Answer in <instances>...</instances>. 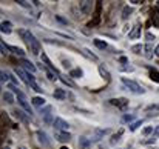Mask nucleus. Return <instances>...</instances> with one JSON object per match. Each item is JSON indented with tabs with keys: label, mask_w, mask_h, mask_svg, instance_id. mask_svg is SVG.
Instances as JSON below:
<instances>
[{
	"label": "nucleus",
	"mask_w": 159,
	"mask_h": 149,
	"mask_svg": "<svg viewBox=\"0 0 159 149\" xmlns=\"http://www.w3.org/2000/svg\"><path fill=\"white\" fill-rule=\"evenodd\" d=\"M17 34L20 36V39L25 42V45L28 46V49L31 51L34 55H39L40 54V42L36 39V36L30 29H19Z\"/></svg>",
	"instance_id": "f257e3e1"
},
{
	"label": "nucleus",
	"mask_w": 159,
	"mask_h": 149,
	"mask_svg": "<svg viewBox=\"0 0 159 149\" xmlns=\"http://www.w3.org/2000/svg\"><path fill=\"white\" fill-rule=\"evenodd\" d=\"M120 82H122V83H124V86H125L128 91H131L133 94H144V92H145V89H144L139 83H136L134 80H131V79L122 77V79H120Z\"/></svg>",
	"instance_id": "f03ea898"
},
{
	"label": "nucleus",
	"mask_w": 159,
	"mask_h": 149,
	"mask_svg": "<svg viewBox=\"0 0 159 149\" xmlns=\"http://www.w3.org/2000/svg\"><path fill=\"white\" fill-rule=\"evenodd\" d=\"M16 74H17V75L23 80V83H26V85H30L31 82H36V80H34V75L30 74L28 71L22 69V68H17V69H16Z\"/></svg>",
	"instance_id": "7ed1b4c3"
},
{
	"label": "nucleus",
	"mask_w": 159,
	"mask_h": 149,
	"mask_svg": "<svg viewBox=\"0 0 159 149\" xmlns=\"http://www.w3.org/2000/svg\"><path fill=\"white\" fill-rule=\"evenodd\" d=\"M36 137H37V142L43 146V148H50V145H51V142H50V137H48V134L45 132V131H36Z\"/></svg>",
	"instance_id": "20e7f679"
},
{
	"label": "nucleus",
	"mask_w": 159,
	"mask_h": 149,
	"mask_svg": "<svg viewBox=\"0 0 159 149\" xmlns=\"http://www.w3.org/2000/svg\"><path fill=\"white\" fill-rule=\"evenodd\" d=\"M53 126L56 131H68L70 129V125H68V121H65L63 118H60V117H56L53 120Z\"/></svg>",
	"instance_id": "39448f33"
},
{
	"label": "nucleus",
	"mask_w": 159,
	"mask_h": 149,
	"mask_svg": "<svg viewBox=\"0 0 159 149\" xmlns=\"http://www.w3.org/2000/svg\"><path fill=\"white\" fill-rule=\"evenodd\" d=\"M54 137L60 143H68L71 140V134L68 131H54Z\"/></svg>",
	"instance_id": "423d86ee"
},
{
	"label": "nucleus",
	"mask_w": 159,
	"mask_h": 149,
	"mask_svg": "<svg viewBox=\"0 0 159 149\" xmlns=\"http://www.w3.org/2000/svg\"><path fill=\"white\" fill-rule=\"evenodd\" d=\"M79 9L84 15L90 14L91 9H93V2H88V0H84V2H79Z\"/></svg>",
	"instance_id": "0eeeda50"
},
{
	"label": "nucleus",
	"mask_w": 159,
	"mask_h": 149,
	"mask_svg": "<svg viewBox=\"0 0 159 149\" xmlns=\"http://www.w3.org/2000/svg\"><path fill=\"white\" fill-rule=\"evenodd\" d=\"M12 114H14L16 118H19V120L23 121V123H30V121H31V115H28L26 112H23V111H20V109H14Z\"/></svg>",
	"instance_id": "6e6552de"
},
{
	"label": "nucleus",
	"mask_w": 159,
	"mask_h": 149,
	"mask_svg": "<svg viewBox=\"0 0 159 149\" xmlns=\"http://www.w3.org/2000/svg\"><path fill=\"white\" fill-rule=\"evenodd\" d=\"M40 60H42V62H43V63L47 65V68H48V69H51V71H53L56 75H59V71H57V68H56L53 63H51V60L48 58V55H47L45 52H42V54H40Z\"/></svg>",
	"instance_id": "1a4fd4ad"
},
{
	"label": "nucleus",
	"mask_w": 159,
	"mask_h": 149,
	"mask_svg": "<svg viewBox=\"0 0 159 149\" xmlns=\"http://www.w3.org/2000/svg\"><path fill=\"white\" fill-rule=\"evenodd\" d=\"M110 103H111L113 106H117L119 109H125V108L128 106V100H127V99H124V97L111 99V100H110Z\"/></svg>",
	"instance_id": "9d476101"
},
{
	"label": "nucleus",
	"mask_w": 159,
	"mask_h": 149,
	"mask_svg": "<svg viewBox=\"0 0 159 149\" xmlns=\"http://www.w3.org/2000/svg\"><path fill=\"white\" fill-rule=\"evenodd\" d=\"M141 23H136L133 28H131V31L128 32V39H131V40H136V39H139L141 37Z\"/></svg>",
	"instance_id": "9b49d317"
},
{
	"label": "nucleus",
	"mask_w": 159,
	"mask_h": 149,
	"mask_svg": "<svg viewBox=\"0 0 159 149\" xmlns=\"http://www.w3.org/2000/svg\"><path fill=\"white\" fill-rule=\"evenodd\" d=\"M20 62H22V65H23L25 71H28V72H31V74H33V72H36V66H34V65H33L30 60H26V58H22Z\"/></svg>",
	"instance_id": "f8f14e48"
},
{
	"label": "nucleus",
	"mask_w": 159,
	"mask_h": 149,
	"mask_svg": "<svg viewBox=\"0 0 159 149\" xmlns=\"http://www.w3.org/2000/svg\"><path fill=\"white\" fill-rule=\"evenodd\" d=\"M2 99L5 103H8V104H12L14 103V94L11 92V91H5L3 94H2Z\"/></svg>",
	"instance_id": "ddd939ff"
},
{
	"label": "nucleus",
	"mask_w": 159,
	"mask_h": 149,
	"mask_svg": "<svg viewBox=\"0 0 159 149\" xmlns=\"http://www.w3.org/2000/svg\"><path fill=\"white\" fill-rule=\"evenodd\" d=\"M70 77H71V79H82V77H84V71H82L80 68L70 69Z\"/></svg>",
	"instance_id": "4468645a"
},
{
	"label": "nucleus",
	"mask_w": 159,
	"mask_h": 149,
	"mask_svg": "<svg viewBox=\"0 0 159 149\" xmlns=\"http://www.w3.org/2000/svg\"><path fill=\"white\" fill-rule=\"evenodd\" d=\"M66 91L65 89H56L53 92V97L54 99H57V100H66Z\"/></svg>",
	"instance_id": "2eb2a0df"
},
{
	"label": "nucleus",
	"mask_w": 159,
	"mask_h": 149,
	"mask_svg": "<svg viewBox=\"0 0 159 149\" xmlns=\"http://www.w3.org/2000/svg\"><path fill=\"white\" fill-rule=\"evenodd\" d=\"M45 101H47V100L43 99V97H33V100H31L33 106H34V108H40V109H42V106L45 104Z\"/></svg>",
	"instance_id": "dca6fc26"
},
{
	"label": "nucleus",
	"mask_w": 159,
	"mask_h": 149,
	"mask_svg": "<svg viewBox=\"0 0 159 149\" xmlns=\"http://www.w3.org/2000/svg\"><path fill=\"white\" fill-rule=\"evenodd\" d=\"M108 132H110V129H94V140L104 138Z\"/></svg>",
	"instance_id": "f3484780"
},
{
	"label": "nucleus",
	"mask_w": 159,
	"mask_h": 149,
	"mask_svg": "<svg viewBox=\"0 0 159 149\" xmlns=\"http://www.w3.org/2000/svg\"><path fill=\"white\" fill-rule=\"evenodd\" d=\"M59 80H60L63 85H66L68 88H76L74 82H71V80H70V77H66V75H59Z\"/></svg>",
	"instance_id": "a211bd4d"
},
{
	"label": "nucleus",
	"mask_w": 159,
	"mask_h": 149,
	"mask_svg": "<svg viewBox=\"0 0 159 149\" xmlns=\"http://www.w3.org/2000/svg\"><path fill=\"white\" fill-rule=\"evenodd\" d=\"M12 28V25H11V22H2V32L3 34H11V29Z\"/></svg>",
	"instance_id": "6ab92c4d"
},
{
	"label": "nucleus",
	"mask_w": 159,
	"mask_h": 149,
	"mask_svg": "<svg viewBox=\"0 0 159 149\" xmlns=\"http://www.w3.org/2000/svg\"><path fill=\"white\" fill-rule=\"evenodd\" d=\"M144 51H145L144 55H145L147 58H152V57H153V52H155V51H153V45H152V43H147V45L144 46Z\"/></svg>",
	"instance_id": "aec40b11"
},
{
	"label": "nucleus",
	"mask_w": 159,
	"mask_h": 149,
	"mask_svg": "<svg viewBox=\"0 0 159 149\" xmlns=\"http://www.w3.org/2000/svg\"><path fill=\"white\" fill-rule=\"evenodd\" d=\"M152 22H153L155 26H158L159 28V9L158 8H155L153 12H152Z\"/></svg>",
	"instance_id": "412c9836"
},
{
	"label": "nucleus",
	"mask_w": 159,
	"mask_h": 149,
	"mask_svg": "<svg viewBox=\"0 0 159 149\" xmlns=\"http://www.w3.org/2000/svg\"><path fill=\"white\" fill-rule=\"evenodd\" d=\"M122 135H124V129H119V131H117V134H114V135L111 137V145H116V143H119Z\"/></svg>",
	"instance_id": "4be33fe9"
},
{
	"label": "nucleus",
	"mask_w": 159,
	"mask_h": 149,
	"mask_svg": "<svg viewBox=\"0 0 159 149\" xmlns=\"http://www.w3.org/2000/svg\"><path fill=\"white\" fill-rule=\"evenodd\" d=\"M93 43H94V46H98V48H99V49H107V46H108V45H107V42H104V40H101V39H94V40H93Z\"/></svg>",
	"instance_id": "5701e85b"
},
{
	"label": "nucleus",
	"mask_w": 159,
	"mask_h": 149,
	"mask_svg": "<svg viewBox=\"0 0 159 149\" xmlns=\"http://www.w3.org/2000/svg\"><path fill=\"white\" fill-rule=\"evenodd\" d=\"M79 145H80L84 149H87V148L91 146V140H88L87 137H80V138H79Z\"/></svg>",
	"instance_id": "b1692460"
},
{
	"label": "nucleus",
	"mask_w": 159,
	"mask_h": 149,
	"mask_svg": "<svg viewBox=\"0 0 159 149\" xmlns=\"http://www.w3.org/2000/svg\"><path fill=\"white\" fill-rule=\"evenodd\" d=\"M131 12H133V9L130 6H124V9H122V20H127Z\"/></svg>",
	"instance_id": "393cba45"
},
{
	"label": "nucleus",
	"mask_w": 159,
	"mask_h": 149,
	"mask_svg": "<svg viewBox=\"0 0 159 149\" xmlns=\"http://www.w3.org/2000/svg\"><path fill=\"white\" fill-rule=\"evenodd\" d=\"M8 49L12 51L16 55H20V57L23 58V54H25V52H23V49H22V48H17V46H8Z\"/></svg>",
	"instance_id": "a878e982"
},
{
	"label": "nucleus",
	"mask_w": 159,
	"mask_h": 149,
	"mask_svg": "<svg viewBox=\"0 0 159 149\" xmlns=\"http://www.w3.org/2000/svg\"><path fill=\"white\" fill-rule=\"evenodd\" d=\"M122 121H124V123H130V125H131V123H134L136 120H134V115H131V114H125V115L122 117Z\"/></svg>",
	"instance_id": "bb28decb"
},
{
	"label": "nucleus",
	"mask_w": 159,
	"mask_h": 149,
	"mask_svg": "<svg viewBox=\"0 0 159 149\" xmlns=\"http://www.w3.org/2000/svg\"><path fill=\"white\" fill-rule=\"evenodd\" d=\"M145 111L147 112H159V103H152V104H148L147 108H145Z\"/></svg>",
	"instance_id": "cd10ccee"
},
{
	"label": "nucleus",
	"mask_w": 159,
	"mask_h": 149,
	"mask_svg": "<svg viewBox=\"0 0 159 149\" xmlns=\"http://www.w3.org/2000/svg\"><path fill=\"white\" fill-rule=\"evenodd\" d=\"M99 74H101V75H102V77H104L105 80H110V72L107 71V69L104 68V66H102V65L99 66Z\"/></svg>",
	"instance_id": "c85d7f7f"
},
{
	"label": "nucleus",
	"mask_w": 159,
	"mask_h": 149,
	"mask_svg": "<svg viewBox=\"0 0 159 149\" xmlns=\"http://www.w3.org/2000/svg\"><path fill=\"white\" fill-rule=\"evenodd\" d=\"M150 77H152V80H155V82H158L159 83V71L152 69V71H150Z\"/></svg>",
	"instance_id": "c756f323"
},
{
	"label": "nucleus",
	"mask_w": 159,
	"mask_h": 149,
	"mask_svg": "<svg viewBox=\"0 0 159 149\" xmlns=\"http://www.w3.org/2000/svg\"><path fill=\"white\" fill-rule=\"evenodd\" d=\"M141 125H142V120H136L134 123H131V125H130V131H131V132H133V131H136Z\"/></svg>",
	"instance_id": "7c9ffc66"
},
{
	"label": "nucleus",
	"mask_w": 159,
	"mask_h": 149,
	"mask_svg": "<svg viewBox=\"0 0 159 149\" xmlns=\"http://www.w3.org/2000/svg\"><path fill=\"white\" fill-rule=\"evenodd\" d=\"M153 132H155V128H153V126H147V128L142 129V134H144V135H150V134H153Z\"/></svg>",
	"instance_id": "2f4dec72"
},
{
	"label": "nucleus",
	"mask_w": 159,
	"mask_h": 149,
	"mask_svg": "<svg viewBox=\"0 0 159 149\" xmlns=\"http://www.w3.org/2000/svg\"><path fill=\"white\" fill-rule=\"evenodd\" d=\"M142 49H144V46H142V45H134V46H131V51H133L134 54H141Z\"/></svg>",
	"instance_id": "473e14b6"
},
{
	"label": "nucleus",
	"mask_w": 159,
	"mask_h": 149,
	"mask_svg": "<svg viewBox=\"0 0 159 149\" xmlns=\"http://www.w3.org/2000/svg\"><path fill=\"white\" fill-rule=\"evenodd\" d=\"M28 86H31V88H33V89H34L36 92H42V88H40V86H39V85H37L36 82H31V83H30Z\"/></svg>",
	"instance_id": "72a5a7b5"
},
{
	"label": "nucleus",
	"mask_w": 159,
	"mask_h": 149,
	"mask_svg": "<svg viewBox=\"0 0 159 149\" xmlns=\"http://www.w3.org/2000/svg\"><path fill=\"white\" fill-rule=\"evenodd\" d=\"M0 74H2V83H5V82H8V80H9V72H6V71H2Z\"/></svg>",
	"instance_id": "f704fd0d"
},
{
	"label": "nucleus",
	"mask_w": 159,
	"mask_h": 149,
	"mask_svg": "<svg viewBox=\"0 0 159 149\" xmlns=\"http://www.w3.org/2000/svg\"><path fill=\"white\" fill-rule=\"evenodd\" d=\"M17 3L22 6V8H26V9H31V5L28 2H23V0H17Z\"/></svg>",
	"instance_id": "c9c22d12"
},
{
	"label": "nucleus",
	"mask_w": 159,
	"mask_h": 149,
	"mask_svg": "<svg viewBox=\"0 0 159 149\" xmlns=\"http://www.w3.org/2000/svg\"><path fill=\"white\" fill-rule=\"evenodd\" d=\"M51 111H53V108H51V106H45L43 109H40V114H42V115H47V114H50Z\"/></svg>",
	"instance_id": "e433bc0d"
},
{
	"label": "nucleus",
	"mask_w": 159,
	"mask_h": 149,
	"mask_svg": "<svg viewBox=\"0 0 159 149\" xmlns=\"http://www.w3.org/2000/svg\"><path fill=\"white\" fill-rule=\"evenodd\" d=\"M145 39H147V43H152V42L155 40V36H153L152 32H147V34H145Z\"/></svg>",
	"instance_id": "4c0bfd02"
},
{
	"label": "nucleus",
	"mask_w": 159,
	"mask_h": 149,
	"mask_svg": "<svg viewBox=\"0 0 159 149\" xmlns=\"http://www.w3.org/2000/svg\"><path fill=\"white\" fill-rule=\"evenodd\" d=\"M51 117H53V114H47V115H43V120H45L47 125H51Z\"/></svg>",
	"instance_id": "58836bf2"
},
{
	"label": "nucleus",
	"mask_w": 159,
	"mask_h": 149,
	"mask_svg": "<svg viewBox=\"0 0 159 149\" xmlns=\"http://www.w3.org/2000/svg\"><path fill=\"white\" fill-rule=\"evenodd\" d=\"M152 138H153V140H156V138H159V126H156V128H155V132H153Z\"/></svg>",
	"instance_id": "ea45409f"
},
{
	"label": "nucleus",
	"mask_w": 159,
	"mask_h": 149,
	"mask_svg": "<svg viewBox=\"0 0 159 149\" xmlns=\"http://www.w3.org/2000/svg\"><path fill=\"white\" fill-rule=\"evenodd\" d=\"M155 55H156V57L159 58V43L156 45V48H155Z\"/></svg>",
	"instance_id": "a19ab883"
},
{
	"label": "nucleus",
	"mask_w": 159,
	"mask_h": 149,
	"mask_svg": "<svg viewBox=\"0 0 159 149\" xmlns=\"http://www.w3.org/2000/svg\"><path fill=\"white\" fill-rule=\"evenodd\" d=\"M130 3H133V5H141L142 2H139V0H130Z\"/></svg>",
	"instance_id": "79ce46f5"
},
{
	"label": "nucleus",
	"mask_w": 159,
	"mask_h": 149,
	"mask_svg": "<svg viewBox=\"0 0 159 149\" xmlns=\"http://www.w3.org/2000/svg\"><path fill=\"white\" fill-rule=\"evenodd\" d=\"M119 60H120V62H122V63H128V60H127V57H120V58H119Z\"/></svg>",
	"instance_id": "37998d69"
},
{
	"label": "nucleus",
	"mask_w": 159,
	"mask_h": 149,
	"mask_svg": "<svg viewBox=\"0 0 159 149\" xmlns=\"http://www.w3.org/2000/svg\"><path fill=\"white\" fill-rule=\"evenodd\" d=\"M63 66H65V68H70V62H68V60H66V62L63 60Z\"/></svg>",
	"instance_id": "c03bdc74"
},
{
	"label": "nucleus",
	"mask_w": 159,
	"mask_h": 149,
	"mask_svg": "<svg viewBox=\"0 0 159 149\" xmlns=\"http://www.w3.org/2000/svg\"><path fill=\"white\" fill-rule=\"evenodd\" d=\"M2 149H9V146H3V148Z\"/></svg>",
	"instance_id": "a18cd8bd"
},
{
	"label": "nucleus",
	"mask_w": 159,
	"mask_h": 149,
	"mask_svg": "<svg viewBox=\"0 0 159 149\" xmlns=\"http://www.w3.org/2000/svg\"><path fill=\"white\" fill-rule=\"evenodd\" d=\"M156 8H158V9H159V2H158V5H156Z\"/></svg>",
	"instance_id": "49530a36"
}]
</instances>
